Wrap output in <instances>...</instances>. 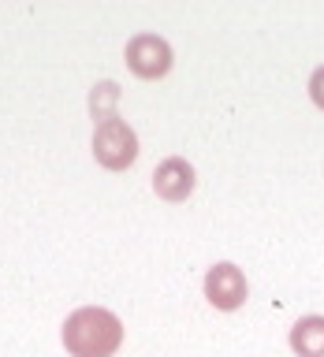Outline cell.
Returning <instances> with one entry per match:
<instances>
[{"label": "cell", "instance_id": "cell-1", "mask_svg": "<svg viewBox=\"0 0 324 357\" xmlns=\"http://www.w3.org/2000/svg\"><path fill=\"white\" fill-rule=\"evenodd\" d=\"M123 346V320L112 309L82 305L64 320V350L71 357H112Z\"/></svg>", "mask_w": 324, "mask_h": 357}, {"label": "cell", "instance_id": "cell-2", "mask_svg": "<svg viewBox=\"0 0 324 357\" xmlns=\"http://www.w3.org/2000/svg\"><path fill=\"white\" fill-rule=\"evenodd\" d=\"M94 156L108 172H127L138 160V134L127 127V119H105L94 130Z\"/></svg>", "mask_w": 324, "mask_h": 357}, {"label": "cell", "instance_id": "cell-3", "mask_svg": "<svg viewBox=\"0 0 324 357\" xmlns=\"http://www.w3.org/2000/svg\"><path fill=\"white\" fill-rule=\"evenodd\" d=\"M123 60H127V67L138 78H145V82L164 78L175 63L172 60V45H168L161 33H134V38L127 41V49H123Z\"/></svg>", "mask_w": 324, "mask_h": 357}, {"label": "cell", "instance_id": "cell-4", "mask_svg": "<svg viewBox=\"0 0 324 357\" xmlns=\"http://www.w3.org/2000/svg\"><path fill=\"white\" fill-rule=\"evenodd\" d=\"M246 294H250V283H246L239 264L220 261V264H212L205 272V298H209V305H216L220 312L239 309L246 301Z\"/></svg>", "mask_w": 324, "mask_h": 357}, {"label": "cell", "instance_id": "cell-5", "mask_svg": "<svg viewBox=\"0 0 324 357\" xmlns=\"http://www.w3.org/2000/svg\"><path fill=\"white\" fill-rule=\"evenodd\" d=\"M194 183H198L194 164L183 160V156H164L153 172V190H156V197H164V201H186L194 194Z\"/></svg>", "mask_w": 324, "mask_h": 357}, {"label": "cell", "instance_id": "cell-6", "mask_svg": "<svg viewBox=\"0 0 324 357\" xmlns=\"http://www.w3.org/2000/svg\"><path fill=\"white\" fill-rule=\"evenodd\" d=\"M290 350L298 357H324V317H302L290 328Z\"/></svg>", "mask_w": 324, "mask_h": 357}, {"label": "cell", "instance_id": "cell-7", "mask_svg": "<svg viewBox=\"0 0 324 357\" xmlns=\"http://www.w3.org/2000/svg\"><path fill=\"white\" fill-rule=\"evenodd\" d=\"M116 105H119V86L116 82L94 86V93H89V116H94V123L116 119Z\"/></svg>", "mask_w": 324, "mask_h": 357}, {"label": "cell", "instance_id": "cell-8", "mask_svg": "<svg viewBox=\"0 0 324 357\" xmlns=\"http://www.w3.org/2000/svg\"><path fill=\"white\" fill-rule=\"evenodd\" d=\"M309 100L324 112V63L317 67V71L309 75Z\"/></svg>", "mask_w": 324, "mask_h": 357}]
</instances>
